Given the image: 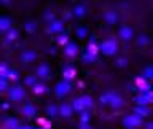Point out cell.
Segmentation results:
<instances>
[{"label": "cell", "instance_id": "obj_6", "mask_svg": "<svg viewBox=\"0 0 153 129\" xmlns=\"http://www.w3.org/2000/svg\"><path fill=\"white\" fill-rule=\"evenodd\" d=\"M2 2H3V3H8V2H10V0H2Z\"/></svg>", "mask_w": 153, "mask_h": 129}, {"label": "cell", "instance_id": "obj_4", "mask_svg": "<svg viewBox=\"0 0 153 129\" xmlns=\"http://www.w3.org/2000/svg\"><path fill=\"white\" fill-rule=\"evenodd\" d=\"M121 35L123 37H131V29H129V27H123V30H121Z\"/></svg>", "mask_w": 153, "mask_h": 129}, {"label": "cell", "instance_id": "obj_1", "mask_svg": "<svg viewBox=\"0 0 153 129\" xmlns=\"http://www.w3.org/2000/svg\"><path fill=\"white\" fill-rule=\"evenodd\" d=\"M8 27H10V19L2 18L0 19V30H7Z\"/></svg>", "mask_w": 153, "mask_h": 129}, {"label": "cell", "instance_id": "obj_2", "mask_svg": "<svg viewBox=\"0 0 153 129\" xmlns=\"http://www.w3.org/2000/svg\"><path fill=\"white\" fill-rule=\"evenodd\" d=\"M105 19H107L108 22H113V21H117L118 16H117V13H107L105 14Z\"/></svg>", "mask_w": 153, "mask_h": 129}, {"label": "cell", "instance_id": "obj_5", "mask_svg": "<svg viewBox=\"0 0 153 129\" xmlns=\"http://www.w3.org/2000/svg\"><path fill=\"white\" fill-rule=\"evenodd\" d=\"M83 11H85V8H83V7L75 8V13H76V14H83Z\"/></svg>", "mask_w": 153, "mask_h": 129}, {"label": "cell", "instance_id": "obj_3", "mask_svg": "<svg viewBox=\"0 0 153 129\" xmlns=\"http://www.w3.org/2000/svg\"><path fill=\"white\" fill-rule=\"evenodd\" d=\"M102 48H104V50L107 51V53H112L113 50H117V45H113V43H105Z\"/></svg>", "mask_w": 153, "mask_h": 129}]
</instances>
